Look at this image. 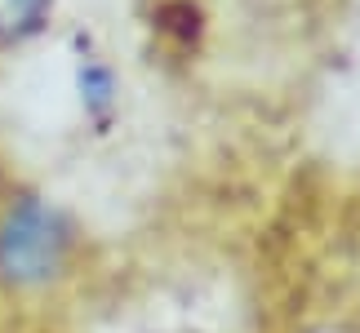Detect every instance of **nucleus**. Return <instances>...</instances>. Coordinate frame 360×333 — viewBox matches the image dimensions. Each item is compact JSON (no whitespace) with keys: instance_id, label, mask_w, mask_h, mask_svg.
I'll return each mask as SVG.
<instances>
[{"instance_id":"f03ea898","label":"nucleus","mask_w":360,"mask_h":333,"mask_svg":"<svg viewBox=\"0 0 360 333\" xmlns=\"http://www.w3.org/2000/svg\"><path fill=\"white\" fill-rule=\"evenodd\" d=\"M49 0H0V40H22L32 36L45 18Z\"/></svg>"},{"instance_id":"7ed1b4c3","label":"nucleus","mask_w":360,"mask_h":333,"mask_svg":"<svg viewBox=\"0 0 360 333\" xmlns=\"http://www.w3.org/2000/svg\"><path fill=\"white\" fill-rule=\"evenodd\" d=\"M80 98L94 116H107V107H112V72H107L103 63H80Z\"/></svg>"},{"instance_id":"f257e3e1","label":"nucleus","mask_w":360,"mask_h":333,"mask_svg":"<svg viewBox=\"0 0 360 333\" xmlns=\"http://www.w3.org/2000/svg\"><path fill=\"white\" fill-rule=\"evenodd\" d=\"M72 254V222L49 200L18 196L0 214V280L9 289H40L58 280Z\"/></svg>"}]
</instances>
